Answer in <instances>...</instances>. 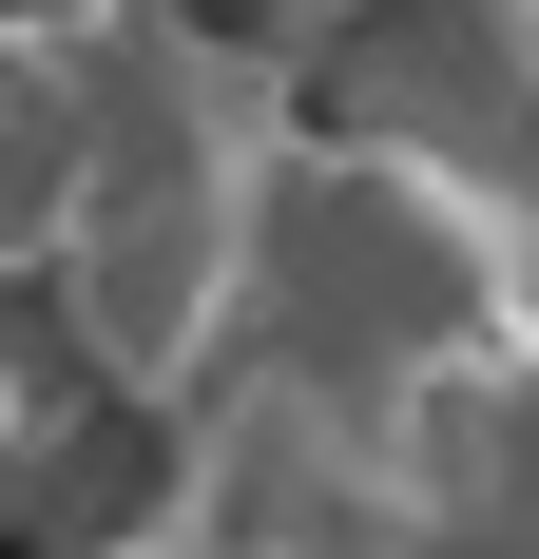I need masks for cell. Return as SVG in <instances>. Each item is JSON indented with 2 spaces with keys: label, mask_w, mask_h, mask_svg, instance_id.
I'll list each match as a JSON object with an SVG mask.
<instances>
[{
  "label": "cell",
  "mask_w": 539,
  "mask_h": 559,
  "mask_svg": "<svg viewBox=\"0 0 539 559\" xmlns=\"http://www.w3.org/2000/svg\"><path fill=\"white\" fill-rule=\"evenodd\" d=\"M327 135L424 155L539 231V0H327Z\"/></svg>",
  "instance_id": "7a4b0ae2"
},
{
  "label": "cell",
  "mask_w": 539,
  "mask_h": 559,
  "mask_svg": "<svg viewBox=\"0 0 539 559\" xmlns=\"http://www.w3.org/2000/svg\"><path fill=\"white\" fill-rule=\"evenodd\" d=\"M520 367H539V347H520Z\"/></svg>",
  "instance_id": "277c9868"
},
{
  "label": "cell",
  "mask_w": 539,
  "mask_h": 559,
  "mask_svg": "<svg viewBox=\"0 0 539 559\" xmlns=\"http://www.w3.org/2000/svg\"><path fill=\"white\" fill-rule=\"evenodd\" d=\"M77 193H97V78H77V20H0V289L77 251Z\"/></svg>",
  "instance_id": "3957f363"
},
{
  "label": "cell",
  "mask_w": 539,
  "mask_h": 559,
  "mask_svg": "<svg viewBox=\"0 0 539 559\" xmlns=\"http://www.w3.org/2000/svg\"><path fill=\"white\" fill-rule=\"evenodd\" d=\"M520 347H539V231L501 213V193H463V174H424V155H367V135H289V155H270L251 367L405 425V405L482 386Z\"/></svg>",
  "instance_id": "6da1fadb"
}]
</instances>
